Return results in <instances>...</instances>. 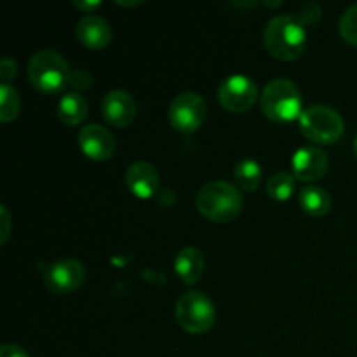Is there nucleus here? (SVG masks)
Masks as SVG:
<instances>
[{
  "label": "nucleus",
  "instance_id": "nucleus-25",
  "mask_svg": "<svg viewBox=\"0 0 357 357\" xmlns=\"http://www.w3.org/2000/svg\"><path fill=\"white\" fill-rule=\"evenodd\" d=\"M0 227H2V232H0V243H6L9 239V234H10V215L7 211L6 206L0 208Z\"/></svg>",
  "mask_w": 357,
  "mask_h": 357
},
{
  "label": "nucleus",
  "instance_id": "nucleus-24",
  "mask_svg": "<svg viewBox=\"0 0 357 357\" xmlns=\"http://www.w3.org/2000/svg\"><path fill=\"white\" fill-rule=\"evenodd\" d=\"M16 73H17L16 61L6 56V58L2 59V63H0V77H2V82L10 84V80L16 77Z\"/></svg>",
  "mask_w": 357,
  "mask_h": 357
},
{
  "label": "nucleus",
  "instance_id": "nucleus-19",
  "mask_svg": "<svg viewBox=\"0 0 357 357\" xmlns=\"http://www.w3.org/2000/svg\"><path fill=\"white\" fill-rule=\"evenodd\" d=\"M293 190H295V176L291 173L279 171V173H274L268 178L267 194L274 201H288L293 195Z\"/></svg>",
  "mask_w": 357,
  "mask_h": 357
},
{
  "label": "nucleus",
  "instance_id": "nucleus-17",
  "mask_svg": "<svg viewBox=\"0 0 357 357\" xmlns=\"http://www.w3.org/2000/svg\"><path fill=\"white\" fill-rule=\"evenodd\" d=\"M298 202L303 211L310 216H324L331 209V197L323 187L307 185L300 190Z\"/></svg>",
  "mask_w": 357,
  "mask_h": 357
},
{
  "label": "nucleus",
  "instance_id": "nucleus-22",
  "mask_svg": "<svg viewBox=\"0 0 357 357\" xmlns=\"http://www.w3.org/2000/svg\"><path fill=\"white\" fill-rule=\"evenodd\" d=\"M91 84H93V75L87 70H72L70 86H73L75 89H89Z\"/></svg>",
  "mask_w": 357,
  "mask_h": 357
},
{
  "label": "nucleus",
  "instance_id": "nucleus-9",
  "mask_svg": "<svg viewBox=\"0 0 357 357\" xmlns=\"http://www.w3.org/2000/svg\"><path fill=\"white\" fill-rule=\"evenodd\" d=\"M86 281V267L79 260L65 258L49 265L44 274V282L49 291L66 295L79 289Z\"/></svg>",
  "mask_w": 357,
  "mask_h": 357
},
{
  "label": "nucleus",
  "instance_id": "nucleus-8",
  "mask_svg": "<svg viewBox=\"0 0 357 357\" xmlns=\"http://www.w3.org/2000/svg\"><path fill=\"white\" fill-rule=\"evenodd\" d=\"M258 98V87L251 77L236 73L220 84L218 101L225 110L232 114H243L250 110Z\"/></svg>",
  "mask_w": 357,
  "mask_h": 357
},
{
  "label": "nucleus",
  "instance_id": "nucleus-27",
  "mask_svg": "<svg viewBox=\"0 0 357 357\" xmlns=\"http://www.w3.org/2000/svg\"><path fill=\"white\" fill-rule=\"evenodd\" d=\"M73 3H75L79 9H82L84 13H87V14H91L94 9H98V7L101 6L100 0H93V2H86V0H84V2H82V0H75Z\"/></svg>",
  "mask_w": 357,
  "mask_h": 357
},
{
  "label": "nucleus",
  "instance_id": "nucleus-16",
  "mask_svg": "<svg viewBox=\"0 0 357 357\" xmlns=\"http://www.w3.org/2000/svg\"><path fill=\"white\" fill-rule=\"evenodd\" d=\"M87 101L79 93H66L58 101L56 114L58 119L66 126H77L87 117Z\"/></svg>",
  "mask_w": 357,
  "mask_h": 357
},
{
  "label": "nucleus",
  "instance_id": "nucleus-13",
  "mask_svg": "<svg viewBox=\"0 0 357 357\" xmlns=\"http://www.w3.org/2000/svg\"><path fill=\"white\" fill-rule=\"evenodd\" d=\"M126 185L139 199H150L159 188V171L146 160H136L126 171Z\"/></svg>",
  "mask_w": 357,
  "mask_h": 357
},
{
  "label": "nucleus",
  "instance_id": "nucleus-23",
  "mask_svg": "<svg viewBox=\"0 0 357 357\" xmlns=\"http://www.w3.org/2000/svg\"><path fill=\"white\" fill-rule=\"evenodd\" d=\"M321 14H323V9H321L317 3H307V6L302 7V10H300V16L298 20L302 21L303 24H309V23H316L317 20L321 17Z\"/></svg>",
  "mask_w": 357,
  "mask_h": 357
},
{
  "label": "nucleus",
  "instance_id": "nucleus-12",
  "mask_svg": "<svg viewBox=\"0 0 357 357\" xmlns=\"http://www.w3.org/2000/svg\"><path fill=\"white\" fill-rule=\"evenodd\" d=\"M101 114L108 124L126 128L136 117V101L124 89L108 91L101 101Z\"/></svg>",
  "mask_w": 357,
  "mask_h": 357
},
{
  "label": "nucleus",
  "instance_id": "nucleus-7",
  "mask_svg": "<svg viewBox=\"0 0 357 357\" xmlns=\"http://www.w3.org/2000/svg\"><path fill=\"white\" fill-rule=\"evenodd\" d=\"M169 122L176 131L194 132L197 131L206 121L208 115V105L206 100L197 93H181L171 101L169 105Z\"/></svg>",
  "mask_w": 357,
  "mask_h": 357
},
{
  "label": "nucleus",
  "instance_id": "nucleus-1",
  "mask_svg": "<svg viewBox=\"0 0 357 357\" xmlns=\"http://www.w3.org/2000/svg\"><path fill=\"white\" fill-rule=\"evenodd\" d=\"M265 49L281 61H291L303 52L307 44L305 24L293 14H279L264 30Z\"/></svg>",
  "mask_w": 357,
  "mask_h": 357
},
{
  "label": "nucleus",
  "instance_id": "nucleus-5",
  "mask_svg": "<svg viewBox=\"0 0 357 357\" xmlns=\"http://www.w3.org/2000/svg\"><path fill=\"white\" fill-rule=\"evenodd\" d=\"M298 121L303 136H307V139L310 142L321 143V145L338 142L345 129L342 115L328 105H310V107L303 108Z\"/></svg>",
  "mask_w": 357,
  "mask_h": 357
},
{
  "label": "nucleus",
  "instance_id": "nucleus-28",
  "mask_svg": "<svg viewBox=\"0 0 357 357\" xmlns=\"http://www.w3.org/2000/svg\"><path fill=\"white\" fill-rule=\"evenodd\" d=\"M121 3V6H138V3H142V2H119Z\"/></svg>",
  "mask_w": 357,
  "mask_h": 357
},
{
  "label": "nucleus",
  "instance_id": "nucleus-2",
  "mask_svg": "<svg viewBox=\"0 0 357 357\" xmlns=\"http://www.w3.org/2000/svg\"><path fill=\"white\" fill-rule=\"evenodd\" d=\"M197 209L216 223H227L230 220L237 218L243 209V195L237 190L236 185L223 180H215L206 183L199 190Z\"/></svg>",
  "mask_w": 357,
  "mask_h": 357
},
{
  "label": "nucleus",
  "instance_id": "nucleus-10",
  "mask_svg": "<svg viewBox=\"0 0 357 357\" xmlns=\"http://www.w3.org/2000/svg\"><path fill=\"white\" fill-rule=\"evenodd\" d=\"M330 160L317 146H300L291 157L293 176L302 181H316L326 174Z\"/></svg>",
  "mask_w": 357,
  "mask_h": 357
},
{
  "label": "nucleus",
  "instance_id": "nucleus-15",
  "mask_svg": "<svg viewBox=\"0 0 357 357\" xmlns=\"http://www.w3.org/2000/svg\"><path fill=\"white\" fill-rule=\"evenodd\" d=\"M174 268L185 284H195L204 272V257L194 246H187L178 251Z\"/></svg>",
  "mask_w": 357,
  "mask_h": 357
},
{
  "label": "nucleus",
  "instance_id": "nucleus-11",
  "mask_svg": "<svg viewBox=\"0 0 357 357\" xmlns=\"http://www.w3.org/2000/svg\"><path fill=\"white\" fill-rule=\"evenodd\" d=\"M80 150L94 160H107L115 153V138L105 126L86 124L79 131Z\"/></svg>",
  "mask_w": 357,
  "mask_h": 357
},
{
  "label": "nucleus",
  "instance_id": "nucleus-14",
  "mask_svg": "<svg viewBox=\"0 0 357 357\" xmlns=\"http://www.w3.org/2000/svg\"><path fill=\"white\" fill-rule=\"evenodd\" d=\"M75 31L77 38L91 49H101L112 40V26L98 14H86L80 17Z\"/></svg>",
  "mask_w": 357,
  "mask_h": 357
},
{
  "label": "nucleus",
  "instance_id": "nucleus-6",
  "mask_svg": "<svg viewBox=\"0 0 357 357\" xmlns=\"http://www.w3.org/2000/svg\"><path fill=\"white\" fill-rule=\"evenodd\" d=\"M176 319L188 333L202 335L215 324V305L202 291H187L176 302Z\"/></svg>",
  "mask_w": 357,
  "mask_h": 357
},
{
  "label": "nucleus",
  "instance_id": "nucleus-29",
  "mask_svg": "<svg viewBox=\"0 0 357 357\" xmlns=\"http://www.w3.org/2000/svg\"><path fill=\"white\" fill-rule=\"evenodd\" d=\"M354 153H356V157H357V136H356V139H354Z\"/></svg>",
  "mask_w": 357,
  "mask_h": 357
},
{
  "label": "nucleus",
  "instance_id": "nucleus-21",
  "mask_svg": "<svg viewBox=\"0 0 357 357\" xmlns=\"http://www.w3.org/2000/svg\"><path fill=\"white\" fill-rule=\"evenodd\" d=\"M338 30L340 35L349 42V44L357 45V3L349 7L340 17L338 23Z\"/></svg>",
  "mask_w": 357,
  "mask_h": 357
},
{
  "label": "nucleus",
  "instance_id": "nucleus-4",
  "mask_svg": "<svg viewBox=\"0 0 357 357\" xmlns=\"http://www.w3.org/2000/svg\"><path fill=\"white\" fill-rule=\"evenodd\" d=\"M264 114L274 122H289L302 115V94L293 80L279 77L271 80L261 93Z\"/></svg>",
  "mask_w": 357,
  "mask_h": 357
},
{
  "label": "nucleus",
  "instance_id": "nucleus-20",
  "mask_svg": "<svg viewBox=\"0 0 357 357\" xmlns=\"http://www.w3.org/2000/svg\"><path fill=\"white\" fill-rule=\"evenodd\" d=\"M21 100L10 84H0V121L10 122L20 115Z\"/></svg>",
  "mask_w": 357,
  "mask_h": 357
},
{
  "label": "nucleus",
  "instance_id": "nucleus-3",
  "mask_svg": "<svg viewBox=\"0 0 357 357\" xmlns=\"http://www.w3.org/2000/svg\"><path fill=\"white\" fill-rule=\"evenodd\" d=\"M28 79L44 93H59L70 84V70L66 59L52 49H42L37 51L28 61Z\"/></svg>",
  "mask_w": 357,
  "mask_h": 357
},
{
  "label": "nucleus",
  "instance_id": "nucleus-26",
  "mask_svg": "<svg viewBox=\"0 0 357 357\" xmlns=\"http://www.w3.org/2000/svg\"><path fill=\"white\" fill-rule=\"evenodd\" d=\"M0 357H30L26 351L14 344H6L0 347Z\"/></svg>",
  "mask_w": 357,
  "mask_h": 357
},
{
  "label": "nucleus",
  "instance_id": "nucleus-18",
  "mask_svg": "<svg viewBox=\"0 0 357 357\" xmlns=\"http://www.w3.org/2000/svg\"><path fill=\"white\" fill-rule=\"evenodd\" d=\"M234 178L243 190H255L261 183V167L257 160L243 159L234 167Z\"/></svg>",
  "mask_w": 357,
  "mask_h": 357
}]
</instances>
